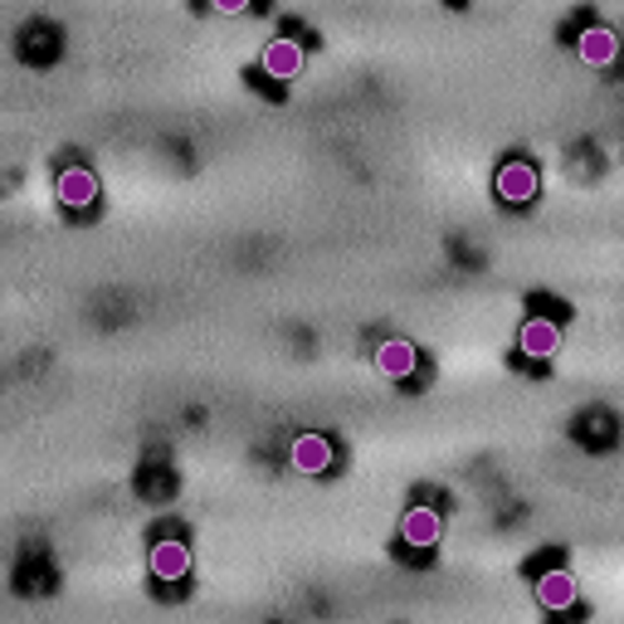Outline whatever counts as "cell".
Wrapping results in <instances>:
<instances>
[{"label": "cell", "mask_w": 624, "mask_h": 624, "mask_svg": "<svg viewBox=\"0 0 624 624\" xmlns=\"http://www.w3.org/2000/svg\"><path fill=\"white\" fill-rule=\"evenodd\" d=\"M332 440L327 434H317V430H303V434H293V444H288V464L298 468V474H308V478H317V474H327L332 468Z\"/></svg>", "instance_id": "obj_1"}, {"label": "cell", "mask_w": 624, "mask_h": 624, "mask_svg": "<svg viewBox=\"0 0 624 624\" xmlns=\"http://www.w3.org/2000/svg\"><path fill=\"white\" fill-rule=\"evenodd\" d=\"M532 595H537V605L547 610V615H567V610H575V600H581V585H575L571 571L557 567V571H541L537 575Z\"/></svg>", "instance_id": "obj_2"}, {"label": "cell", "mask_w": 624, "mask_h": 624, "mask_svg": "<svg viewBox=\"0 0 624 624\" xmlns=\"http://www.w3.org/2000/svg\"><path fill=\"white\" fill-rule=\"evenodd\" d=\"M54 195L64 210H88L98 200V171L93 167H64L54 181Z\"/></svg>", "instance_id": "obj_3"}, {"label": "cell", "mask_w": 624, "mask_h": 624, "mask_svg": "<svg viewBox=\"0 0 624 624\" xmlns=\"http://www.w3.org/2000/svg\"><path fill=\"white\" fill-rule=\"evenodd\" d=\"M376 371H381L385 381H410V376L420 371V351H415V341H405V337H385L381 347H376Z\"/></svg>", "instance_id": "obj_4"}, {"label": "cell", "mask_w": 624, "mask_h": 624, "mask_svg": "<svg viewBox=\"0 0 624 624\" xmlns=\"http://www.w3.org/2000/svg\"><path fill=\"white\" fill-rule=\"evenodd\" d=\"M517 347H522V357H532V361H551L561 351V327L551 322V317H527L522 332H517Z\"/></svg>", "instance_id": "obj_5"}, {"label": "cell", "mask_w": 624, "mask_h": 624, "mask_svg": "<svg viewBox=\"0 0 624 624\" xmlns=\"http://www.w3.org/2000/svg\"><path fill=\"white\" fill-rule=\"evenodd\" d=\"M147 567H151L157 581H186V575H191V547L176 541V537L157 541V547L147 551Z\"/></svg>", "instance_id": "obj_6"}, {"label": "cell", "mask_w": 624, "mask_h": 624, "mask_svg": "<svg viewBox=\"0 0 624 624\" xmlns=\"http://www.w3.org/2000/svg\"><path fill=\"white\" fill-rule=\"evenodd\" d=\"M493 191H498V200H508V205H527L537 195V167L508 161V167H498V176H493Z\"/></svg>", "instance_id": "obj_7"}, {"label": "cell", "mask_w": 624, "mask_h": 624, "mask_svg": "<svg viewBox=\"0 0 624 624\" xmlns=\"http://www.w3.org/2000/svg\"><path fill=\"white\" fill-rule=\"evenodd\" d=\"M400 537H405V547H440L444 537V517L440 508H410L405 517H400Z\"/></svg>", "instance_id": "obj_8"}, {"label": "cell", "mask_w": 624, "mask_h": 624, "mask_svg": "<svg viewBox=\"0 0 624 624\" xmlns=\"http://www.w3.org/2000/svg\"><path fill=\"white\" fill-rule=\"evenodd\" d=\"M264 74L268 78H278V84H288V78H298L303 74V44L298 40H268L264 44Z\"/></svg>", "instance_id": "obj_9"}, {"label": "cell", "mask_w": 624, "mask_h": 624, "mask_svg": "<svg viewBox=\"0 0 624 624\" xmlns=\"http://www.w3.org/2000/svg\"><path fill=\"white\" fill-rule=\"evenodd\" d=\"M575 54L585 59L591 68H610L620 59V40H615V30H605V25H591L575 40Z\"/></svg>", "instance_id": "obj_10"}, {"label": "cell", "mask_w": 624, "mask_h": 624, "mask_svg": "<svg viewBox=\"0 0 624 624\" xmlns=\"http://www.w3.org/2000/svg\"><path fill=\"white\" fill-rule=\"evenodd\" d=\"M210 6H215L220 15H240V10H250V0H210Z\"/></svg>", "instance_id": "obj_11"}]
</instances>
